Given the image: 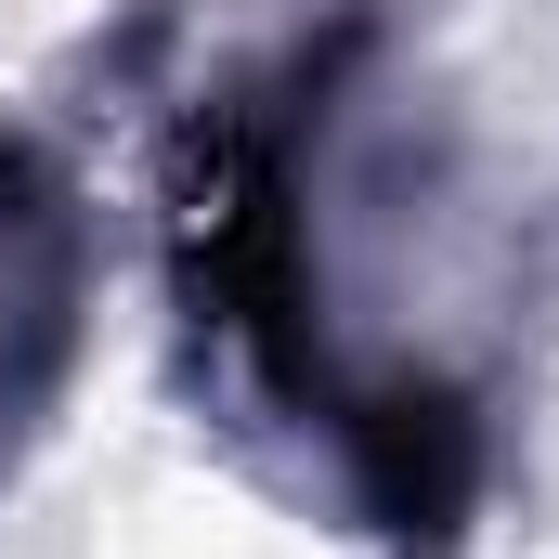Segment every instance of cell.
<instances>
[{"mask_svg": "<svg viewBox=\"0 0 559 559\" xmlns=\"http://www.w3.org/2000/svg\"><path fill=\"white\" fill-rule=\"evenodd\" d=\"M92 299H105V248H92L79 169L26 118H0V481L66 417L92 365Z\"/></svg>", "mask_w": 559, "mask_h": 559, "instance_id": "obj_1", "label": "cell"}]
</instances>
